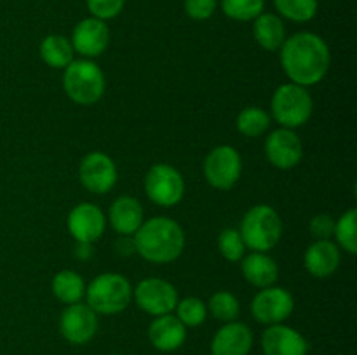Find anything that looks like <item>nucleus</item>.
Listing matches in <instances>:
<instances>
[{"label":"nucleus","mask_w":357,"mask_h":355,"mask_svg":"<svg viewBox=\"0 0 357 355\" xmlns=\"http://www.w3.org/2000/svg\"><path fill=\"white\" fill-rule=\"evenodd\" d=\"M281 66L293 84L316 86L330 70V47L319 35L298 31L281 45Z\"/></svg>","instance_id":"obj_1"},{"label":"nucleus","mask_w":357,"mask_h":355,"mask_svg":"<svg viewBox=\"0 0 357 355\" xmlns=\"http://www.w3.org/2000/svg\"><path fill=\"white\" fill-rule=\"evenodd\" d=\"M135 249L143 260L155 265H166L178 260L183 253L185 233L174 219L155 216L143 221L135 233Z\"/></svg>","instance_id":"obj_2"},{"label":"nucleus","mask_w":357,"mask_h":355,"mask_svg":"<svg viewBox=\"0 0 357 355\" xmlns=\"http://www.w3.org/2000/svg\"><path fill=\"white\" fill-rule=\"evenodd\" d=\"M246 247L255 253H267L274 249L282 235V221L278 211L271 205H253L244 214L239 228Z\"/></svg>","instance_id":"obj_3"},{"label":"nucleus","mask_w":357,"mask_h":355,"mask_svg":"<svg viewBox=\"0 0 357 355\" xmlns=\"http://www.w3.org/2000/svg\"><path fill=\"white\" fill-rule=\"evenodd\" d=\"M87 305L101 315H115L131 303L132 287L121 274H101L86 287Z\"/></svg>","instance_id":"obj_4"},{"label":"nucleus","mask_w":357,"mask_h":355,"mask_svg":"<svg viewBox=\"0 0 357 355\" xmlns=\"http://www.w3.org/2000/svg\"><path fill=\"white\" fill-rule=\"evenodd\" d=\"M65 93L77 104H94L105 93V75L91 59H77L65 68L63 75Z\"/></svg>","instance_id":"obj_5"},{"label":"nucleus","mask_w":357,"mask_h":355,"mask_svg":"<svg viewBox=\"0 0 357 355\" xmlns=\"http://www.w3.org/2000/svg\"><path fill=\"white\" fill-rule=\"evenodd\" d=\"M272 115L286 129L302 127L312 117L314 101L307 87L298 84H282L272 96Z\"/></svg>","instance_id":"obj_6"},{"label":"nucleus","mask_w":357,"mask_h":355,"mask_svg":"<svg viewBox=\"0 0 357 355\" xmlns=\"http://www.w3.org/2000/svg\"><path fill=\"white\" fill-rule=\"evenodd\" d=\"M145 191L153 204L160 207H173L183 198V176L169 164H155L145 176Z\"/></svg>","instance_id":"obj_7"},{"label":"nucleus","mask_w":357,"mask_h":355,"mask_svg":"<svg viewBox=\"0 0 357 355\" xmlns=\"http://www.w3.org/2000/svg\"><path fill=\"white\" fill-rule=\"evenodd\" d=\"M241 173H243V160L234 146L220 145L206 157L204 176L213 188L229 190L239 181Z\"/></svg>","instance_id":"obj_8"},{"label":"nucleus","mask_w":357,"mask_h":355,"mask_svg":"<svg viewBox=\"0 0 357 355\" xmlns=\"http://www.w3.org/2000/svg\"><path fill=\"white\" fill-rule=\"evenodd\" d=\"M295 308V299L291 292L282 287H264L251 301V313L255 319L265 326L282 324Z\"/></svg>","instance_id":"obj_9"},{"label":"nucleus","mask_w":357,"mask_h":355,"mask_svg":"<svg viewBox=\"0 0 357 355\" xmlns=\"http://www.w3.org/2000/svg\"><path fill=\"white\" fill-rule=\"evenodd\" d=\"M135 299L143 312L153 317L171 313L178 305V291L164 278H145L135 289Z\"/></svg>","instance_id":"obj_10"},{"label":"nucleus","mask_w":357,"mask_h":355,"mask_svg":"<svg viewBox=\"0 0 357 355\" xmlns=\"http://www.w3.org/2000/svg\"><path fill=\"white\" fill-rule=\"evenodd\" d=\"M79 178L86 190L103 195L117 183V166L107 153L91 152L80 162Z\"/></svg>","instance_id":"obj_11"},{"label":"nucleus","mask_w":357,"mask_h":355,"mask_svg":"<svg viewBox=\"0 0 357 355\" xmlns=\"http://www.w3.org/2000/svg\"><path fill=\"white\" fill-rule=\"evenodd\" d=\"M98 331V313L86 303L68 305L59 319V333L68 343L86 345Z\"/></svg>","instance_id":"obj_12"},{"label":"nucleus","mask_w":357,"mask_h":355,"mask_svg":"<svg viewBox=\"0 0 357 355\" xmlns=\"http://www.w3.org/2000/svg\"><path fill=\"white\" fill-rule=\"evenodd\" d=\"M265 153L272 166L288 171L298 166L303 157V146L293 129L281 127L268 134L265 141Z\"/></svg>","instance_id":"obj_13"},{"label":"nucleus","mask_w":357,"mask_h":355,"mask_svg":"<svg viewBox=\"0 0 357 355\" xmlns=\"http://www.w3.org/2000/svg\"><path fill=\"white\" fill-rule=\"evenodd\" d=\"M105 225L103 211L91 202L75 205L68 214V232L79 244H93L101 239Z\"/></svg>","instance_id":"obj_14"},{"label":"nucleus","mask_w":357,"mask_h":355,"mask_svg":"<svg viewBox=\"0 0 357 355\" xmlns=\"http://www.w3.org/2000/svg\"><path fill=\"white\" fill-rule=\"evenodd\" d=\"M108 42H110V30H108L107 23L98 17H86L73 28V51L86 58H98L100 54H103L105 49L108 47Z\"/></svg>","instance_id":"obj_15"},{"label":"nucleus","mask_w":357,"mask_h":355,"mask_svg":"<svg viewBox=\"0 0 357 355\" xmlns=\"http://www.w3.org/2000/svg\"><path fill=\"white\" fill-rule=\"evenodd\" d=\"M261 348L265 355H307L309 343L293 327L274 324L265 329L261 336Z\"/></svg>","instance_id":"obj_16"},{"label":"nucleus","mask_w":357,"mask_h":355,"mask_svg":"<svg viewBox=\"0 0 357 355\" xmlns=\"http://www.w3.org/2000/svg\"><path fill=\"white\" fill-rule=\"evenodd\" d=\"M253 348V333L243 322H227L211 341V355H248Z\"/></svg>","instance_id":"obj_17"},{"label":"nucleus","mask_w":357,"mask_h":355,"mask_svg":"<svg viewBox=\"0 0 357 355\" xmlns=\"http://www.w3.org/2000/svg\"><path fill=\"white\" fill-rule=\"evenodd\" d=\"M149 340L159 352H174L187 340V327L173 313L159 315L150 324Z\"/></svg>","instance_id":"obj_18"},{"label":"nucleus","mask_w":357,"mask_h":355,"mask_svg":"<svg viewBox=\"0 0 357 355\" xmlns=\"http://www.w3.org/2000/svg\"><path fill=\"white\" fill-rule=\"evenodd\" d=\"M305 268L312 277L326 278L337 271L340 265V249L331 240H316L305 251Z\"/></svg>","instance_id":"obj_19"},{"label":"nucleus","mask_w":357,"mask_h":355,"mask_svg":"<svg viewBox=\"0 0 357 355\" xmlns=\"http://www.w3.org/2000/svg\"><path fill=\"white\" fill-rule=\"evenodd\" d=\"M112 228L121 235H135L143 223V207L136 198L132 197H119L108 211Z\"/></svg>","instance_id":"obj_20"},{"label":"nucleus","mask_w":357,"mask_h":355,"mask_svg":"<svg viewBox=\"0 0 357 355\" xmlns=\"http://www.w3.org/2000/svg\"><path fill=\"white\" fill-rule=\"evenodd\" d=\"M241 268H243L244 278L260 289L271 287L278 281V265L265 253H255L253 251L251 254H248L246 258L241 260Z\"/></svg>","instance_id":"obj_21"},{"label":"nucleus","mask_w":357,"mask_h":355,"mask_svg":"<svg viewBox=\"0 0 357 355\" xmlns=\"http://www.w3.org/2000/svg\"><path fill=\"white\" fill-rule=\"evenodd\" d=\"M253 35L257 44L265 51H279L286 40L284 23L275 14L261 13L253 19Z\"/></svg>","instance_id":"obj_22"},{"label":"nucleus","mask_w":357,"mask_h":355,"mask_svg":"<svg viewBox=\"0 0 357 355\" xmlns=\"http://www.w3.org/2000/svg\"><path fill=\"white\" fill-rule=\"evenodd\" d=\"M40 58L51 68L65 70L73 61V45L63 35H47L40 44Z\"/></svg>","instance_id":"obj_23"},{"label":"nucleus","mask_w":357,"mask_h":355,"mask_svg":"<svg viewBox=\"0 0 357 355\" xmlns=\"http://www.w3.org/2000/svg\"><path fill=\"white\" fill-rule=\"evenodd\" d=\"M51 287L56 298L65 305L79 303L82 296L86 294V284H84L82 277L73 270L58 271L52 278Z\"/></svg>","instance_id":"obj_24"},{"label":"nucleus","mask_w":357,"mask_h":355,"mask_svg":"<svg viewBox=\"0 0 357 355\" xmlns=\"http://www.w3.org/2000/svg\"><path fill=\"white\" fill-rule=\"evenodd\" d=\"M237 131L246 138H258L264 134L271 125V117L265 110L257 106L244 108L239 115H237Z\"/></svg>","instance_id":"obj_25"},{"label":"nucleus","mask_w":357,"mask_h":355,"mask_svg":"<svg viewBox=\"0 0 357 355\" xmlns=\"http://www.w3.org/2000/svg\"><path fill=\"white\" fill-rule=\"evenodd\" d=\"M274 6L282 17L295 23H307L317 14V0H274Z\"/></svg>","instance_id":"obj_26"},{"label":"nucleus","mask_w":357,"mask_h":355,"mask_svg":"<svg viewBox=\"0 0 357 355\" xmlns=\"http://www.w3.org/2000/svg\"><path fill=\"white\" fill-rule=\"evenodd\" d=\"M208 308L216 320L222 322H234L241 313L239 299L229 291H218L211 296Z\"/></svg>","instance_id":"obj_27"},{"label":"nucleus","mask_w":357,"mask_h":355,"mask_svg":"<svg viewBox=\"0 0 357 355\" xmlns=\"http://www.w3.org/2000/svg\"><path fill=\"white\" fill-rule=\"evenodd\" d=\"M265 0H222V10L236 21H253L264 13Z\"/></svg>","instance_id":"obj_28"},{"label":"nucleus","mask_w":357,"mask_h":355,"mask_svg":"<svg viewBox=\"0 0 357 355\" xmlns=\"http://www.w3.org/2000/svg\"><path fill=\"white\" fill-rule=\"evenodd\" d=\"M356 223H357V211L351 209L345 214L340 216L338 221H335V233L337 242L344 247L347 253H357V233H356Z\"/></svg>","instance_id":"obj_29"},{"label":"nucleus","mask_w":357,"mask_h":355,"mask_svg":"<svg viewBox=\"0 0 357 355\" xmlns=\"http://www.w3.org/2000/svg\"><path fill=\"white\" fill-rule=\"evenodd\" d=\"M176 317L185 327H197L208 317V306L204 305V301L199 298H185L181 301H178L176 305Z\"/></svg>","instance_id":"obj_30"},{"label":"nucleus","mask_w":357,"mask_h":355,"mask_svg":"<svg viewBox=\"0 0 357 355\" xmlns=\"http://www.w3.org/2000/svg\"><path fill=\"white\" fill-rule=\"evenodd\" d=\"M218 249L227 261H241L246 253V244L239 230L225 228L218 237Z\"/></svg>","instance_id":"obj_31"},{"label":"nucleus","mask_w":357,"mask_h":355,"mask_svg":"<svg viewBox=\"0 0 357 355\" xmlns=\"http://www.w3.org/2000/svg\"><path fill=\"white\" fill-rule=\"evenodd\" d=\"M91 16L101 21L114 19L124 9L126 0H86Z\"/></svg>","instance_id":"obj_32"},{"label":"nucleus","mask_w":357,"mask_h":355,"mask_svg":"<svg viewBox=\"0 0 357 355\" xmlns=\"http://www.w3.org/2000/svg\"><path fill=\"white\" fill-rule=\"evenodd\" d=\"M185 13L195 21H204L215 14L218 0H185Z\"/></svg>","instance_id":"obj_33"},{"label":"nucleus","mask_w":357,"mask_h":355,"mask_svg":"<svg viewBox=\"0 0 357 355\" xmlns=\"http://www.w3.org/2000/svg\"><path fill=\"white\" fill-rule=\"evenodd\" d=\"M309 228L316 240H330L335 233V219L330 214H316L310 219Z\"/></svg>","instance_id":"obj_34"}]
</instances>
